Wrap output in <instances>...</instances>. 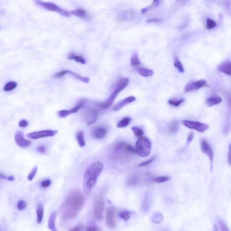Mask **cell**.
Segmentation results:
<instances>
[{
    "instance_id": "7",
    "label": "cell",
    "mask_w": 231,
    "mask_h": 231,
    "mask_svg": "<svg viewBox=\"0 0 231 231\" xmlns=\"http://www.w3.org/2000/svg\"><path fill=\"white\" fill-rule=\"evenodd\" d=\"M81 116L86 123L90 125L95 122L98 119V109L88 108L81 112Z\"/></svg>"
},
{
    "instance_id": "49",
    "label": "cell",
    "mask_w": 231,
    "mask_h": 231,
    "mask_svg": "<svg viewBox=\"0 0 231 231\" xmlns=\"http://www.w3.org/2000/svg\"><path fill=\"white\" fill-rule=\"evenodd\" d=\"M86 230L88 231H99L101 230L100 228L94 226H90L87 227Z\"/></svg>"
},
{
    "instance_id": "20",
    "label": "cell",
    "mask_w": 231,
    "mask_h": 231,
    "mask_svg": "<svg viewBox=\"0 0 231 231\" xmlns=\"http://www.w3.org/2000/svg\"><path fill=\"white\" fill-rule=\"evenodd\" d=\"M180 124L178 121H173L171 122L169 125H168L167 131L168 133L171 135L176 134V132H178V130L179 129Z\"/></svg>"
},
{
    "instance_id": "42",
    "label": "cell",
    "mask_w": 231,
    "mask_h": 231,
    "mask_svg": "<svg viewBox=\"0 0 231 231\" xmlns=\"http://www.w3.org/2000/svg\"><path fill=\"white\" fill-rule=\"evenodd\" d=\"M37 170H38V167L37 166H35L33 168L32 171L30 172V173L28 176V180L31 181L33 180L34 176H35L36 173H37Z\"/></svg>"
},
{
    "instance_id": "31",
    "label": "cell",
    "mask_w": 231,
    "mask_h": 231,
    "mask_svg": "<svg viewBox=\"0 0 231 231\" xmlns=\"http://www.w3.org/2000/svg\"><path fill=\"white\" fill-rule=\"evenodd\" d=\"M131 212L128 210H125L119 214L120 218L124 221H128L131 217Z\"/></svg>"
},
{
    "instance_id": "15",
    "label": "cell",
    "mask_w": 231,
    "mask_h": 231,
    "mask_svg": "<svg viewBox=\"0 0 231 231\" xmlns=\"http://www.w3.org/2000/svg\"><path fill=\"white\" fill-rule=\"evenodd\" d=\"M15 139L16 144L20 147L23 148L28 147L32 143L31 141L25 139L24 133L20 131L15 134Z\"/></svg>"
},
{
    "instance_id": "14",
    "label": "cell",
    "mask_w": 231,
    "mask_h": 231,
    "mask_svg": "<svg viewBox=\"0 0 231 231\" xmlns=\"http://www.w3.org/2000/svg\"><path fill=\"white\" fill-rule=\"evenodd\" d=\"M144 181L142 176L138 174L134 173L128 177L127 184L128 187H136L141 185Z\"/></svg>"
},
{
    "instance_id": "33",
    "label": "cell",
    "mask_w": 231,
    "mask_h": 231,
    "mask_svg": "<svg viewBox=\"0 0 231 231\" xmlns=\"http://www.w3.org/2000/svg\"><path fill=\"white\" fill-rule=\"evenodd\" d=\"M130 62L131 65L133 66H138L141 65V62L137 54L135 53L132 56Z\"/></svg>"
},
{
    "instance_id": "21",
    "label": "cell",
    "mask_w": 231,
    "mask_h": 231,
    "mask_svg": "<svg viewBox=\"0 0 231 231\" xmlns=\"http://www.w3.org/2000/svg\"><path fill=\"white\" fill-rule=\"evenodd\" d=\"M222 98L220 97L214 96L207 99L206 103L208 107H211L222 103Z\"/></svg>"
},
{
    "instance_id": "16",
    "label": "cell",
    "mask_w": 231,
    "mask_h": 231,
    "mask_svg": "<svg viewBox=\"0 0 231 231\" xmlns=\"http://www.w3.org/2000/svg\"><path fill=\"white\" fill-rule=\"evenodd\" d=\"M206 85V81L204 79L195 81L188 84L185 87V90L187 92L197 90L204 86H205Z\"/></svg>"
},
{
    "instance_id": "19",
    "label": "cell",
    "mask_w": 231,
    "mask_h": 231,
    "mask_svg": "<svg viewBox=\"0 0 231 231\" xmlns=\"http://www.w3.org/2000/svg\"><path fill=\"white\" fill-rule=\"evenodd\" d=\"M71 14L77 16L79 18L86 20H90V17L89 16L87 12L85 9H78L75 10H72L70 12Z\"/></svg>"
},
{
    "instance_id": "35",
    "label": "cell",
    "mask_w": 231,
    "mask_h": 231,
    "mask_svg": "<svg viewBox=\"0 0 231 231\" xmlns=\"http://www.w3.org/2000/svg\"><path fill=\"white\" fill-rule=\"evenodd\" d=\"M174 65L180 72L181 73L184 72L185 70H184L183 65L181 64V62L177 58H176L175 59Z\"/></svg>"
},
{
    "instance_id": "38",
    "label": "cell",
    "mask_w": 231,
    "mask_h": 231,
    "mask_svg": "<svg viewBox=\"0 0 231 231\" xmlns=\"http://www.w3.org/2000/svg\"><path fill=\"white\" fill-rule=\"evenodd\" d=\"M217 220H218L219 226L221 228V231H229L228 227H227L225 223H224V222L223 221V220L221 218L218 217Z\"/></svg>"
},
{
    "instance_id": "25",
    "label": "cell",
    "mask_w": 231,
    "mask_h": 231,
    "mask_svg": "<svg viewBox=\"0 0 231 231\" xmlns=\"http://www.w3.org/2000/svg\"><path fill=\"white\" fill-rule=\"evenodd\" d=\"M76 139L80 147H84L85 146V141L84 137V132L83 130H79L77 132L76 135Z\"/></svg>"
},
{
    "instance_id": "22",
    "label": "cell",
    "mask_w": 231,
    "mask_h": 231,
    "mask_svg": "<svg viewBox=\"0 0 231 231\" xmlns=\"http://www.w3.org/2000/svg\"><path fill=\"white\" fill-rule=\"evenodd\" d=\"M66 74H69V75H71L73 77H74V78L77 79H78V80L82 81V82H84V83H88L90 82V79L89 78L87 77H83V76H80V75L77 74L76 73L73 72L72 71H70V70H66Z\"/></svg>"
},
{
    "instance_id": "23",
    "label": "cell",
    "mask_w": 231,
    "mask_h": 231,
    "mask_svg": "<svg viewBox=\"0 0 231 231\" xmlns=\"http://www.w3.org/2000/svg\"><path fill=\"white\" fill-rule=\"evenodd\" d=\"M137 71L140 75L144 77H151L154 74V72L152 70L148 69V68H144V67L138 68Z\"/></svg>"
},
{
    "instance_id": "48",
    "label": "cell",
    "mask_w": 231,
    "mask_h": 231,
    "mask_svg": "<svg viewBox=\"0 0 231 231\" xmlns=\"http://www.w3.org/2000/svg\"><path fill=\"white\" fill-rule=\"evenodd\" d=\"M161 21L160 19L158 18H152V19H148L146 20V22L149 23H159Z\"/></svg>"
},
{
    "instance_id": "8",
    "label": "cell",
    "mask_w": 231,
    "mask_h": 231,
    "mask_svg": "<svg viewBox=\"0 0 231 231\" xmlns=\"http://www.w3.org/2000/svg\"><path fill=\"white\" fill-rule=\"evenodd\" d=\"M106 224L110 229L116 227V213L113 207H108L106 212Z\"/></svg>"
},
{
    "instance_id": "36",
    "label": "cell",
    "mask_w": 231,
    "mask_h": 231,
    "mask_svg": "<svg viewBox=\"0 0 231 231\" xmlns=\"http://www.w3.org/2000/svg\"><path fill=\"white\" fill-rule=\"evenodd\" d=\"M188 0H176L173 7L174 11L179 9L181 7L184 6Z\"/></svg>"
},
{
    "instance_id": "30",
    "label": "cell",
    "mask_w": 231,
    "mask_h": 231,
    "mask_svg": "<svg viewBox=\"0 0 231 231\" xmlns=\"http://www.w3.org/2000/svg\"><path fill=\"white\" fill-rule=\"evenodd\" d=\"M131 121V118L129 117H125L120 120L117 125V127L119 128L127 127Z\"/></svg>"
},
{
    "instance_id": "47",
    "label": "cell",
    "mask_w": 231,
    "mask_h": 231,
    "mask_svg": "<svg viewBox=\"0 0 231 231\" xmlns=\"http://www.w3.org/2000/svg\"><path fill=\"white\" fill-rule=\"evenodd\" d=\"M28 125V121L26 120H21L19 123V125L20 128H25L27 127Z\"/></svg>"
},
{
    "instance_id": "46",
    "label": "cell",
    "mask_w": 231,
    "mask_h": 231,
    "mask_svg": "<svg viewBox=\"0 0 231 231\" xmlns=\"http://www.w3.org/2000/svg\"><path fill=\"white\" fill-rule=\"evenodd\" d=\"M71 231H81L84 230V226H83V224H79L75 227H73L71 229Z\"/></svg>"
},
{
    "instance_id": "39",
    "label": "cell",
    "mask_w": 231,
    "mask_h": 231,
    "mask_svg": "<svg viewBox=\"0 0 231 231\" xmlns=\"http://www.w3.org/2000/svg\"><path fill=\"white\" fill-rule=\"evenodd\" d=\"M217 26V24L214 20L208 19L206 20V28L208 29H212Z\"/></svg>"
},
{
    "instance_id": "2",
    "label": "cell",
    "mask_w": 231,
    "mask_h": 231,
    "mask_svg": "<svg viewBox=\"0 0 231 231\" xmlns=\"http://www.w3.org/2000/svg\"><path fill=\"white\" fill-rule=\"evenodd\" d=\"M103 169V164L100 161L95 162L87 168L83 181V189L86 194L90 193Z\"/></svg>"
},
{
    "instance_id": "1",
    "label": "cell",
    "mask_w": 231,
    "mask_h": 231,
    "mask_svg": "<svg viewBox=\"0 0 231 231\" xmlns=\"http://www.w3.org/2000/svg\"><path fill=\"white\" fill-rule=\"evenodd\" d=\"M85 202V196L79 190H72L66 196L60 208L59 213L63 219H73L77 216Z\"/></svg>"
},
{
    "instance_id": "10",
    "label": "cell",
    "mask_w": 231,
    "mask_h": 231,
    "mask_svg": "<svg viewBox=\"0 0 231 231\" xmlns=\"http://www.w3.org/2000/svg\"><path fill=\"white\" fill-rule=\"evenodd\" d=\"M58 132V130H41L28 133L27 135V136L30 139L37 140L41 138L53 136L56 135Z\"/></svg>"
},
{
    "instance_id": "37",
    "label": "cell",
    "mask_w": 231,
    "mask_h": 231,
    "mask_svg": "<svg viewBox=\"0 0 231 231\" xmlns=\"http://www.w3.org/2000/svg\"><path fill=\"white\" fill-rule=\"evenodd\" d=\"M169 180V177L168 176H160L154 178L153 181L157 183H162L168 181Z\"/></svg>"
},
{
    "instance_id": "45",
    "label": "cell",
    "mask_w": 231,
    "mask_h": 231,
    "mask_svg": "<svg viewBox=\"0 0 231 231\" xmlns=\"http://www.w3.org/2000/svg\"><path fill=\"white\" fill-rule=\"evenodd\" d=\"M51 184H52V181H51V180L48 179L44 180L42 181L41 185L42 187H43V188H46L49 187Z\"/></svg>"
},
{
    "instance_id": "9",
    "label": "cell",
    "mask_w": 231,
    "mask_h": 231,
    "mask_svg": "<svg viewBox=\"0 0 231 231\" xmlns=\"http://www.w3.org/2000/svg\"><path fill=\"white\" fill-rule=\"evenodd\" d=\"M182 123L187 128L195 130L200 133H204L209 128V125L200 122L184 120L182 121Z\"/></svg>"
},
{
    "instance_id": "32",
    "label": "cell",
    "mask_w": 231,
    "mask_h": 231,
    "mask_svg": "<svg viewBox=\"0 0 231 231\" xmlns=\"http://www.w3.org/2000/svg\"><path fill=\"white\" fill-rule=\"evenodd\" d=\"M17 86V84L16 82L14 81L8 82L4 87V90L5 91H10L15 89Z\"/></svg>"
},
{
    "instance_id": "34",
    "label": "cell",
    "mask_w": 231,
    "mask_h": 231,
    "mask_svg": "<svg viewBox=\"0 0 231 231\" xmlns=\"http://www.w3.org/2000/svg\"><path fill=\"white\" fill-rule=\"evenodd\" d=\"M131 130L136 136L137 137H142L144 135V132L142 130L136 126H134L131 128Z\"/></svg>"
},
{
    "instance_id": "3",
    "label": "cell",
    "mask_w": 231,
    "mask_h": 231,
    "mask_svg": "<svg viewBox=\"0 0 231 231\" xmlns=\"http://www.w3.org/2000/svg\"><path fill=\"white\" fill-rule=\"evenodd\" d=\"M129 82V79L128 78H123L120 79L117 84L114 90L108 99L105 102L98 104L97 108L98 110H104L109 109L111 106L118 94L128 86Z\"/></svg>"
},
{
    "instance_id": "4",
    "label": "cell",
    "mask_w": 231,
    "mask_h": 231,
    "mask_svg": "<svg viewBox=\"0 0 231 231\" xmlns=\"http://www.w3.org/2000/svg\"><path fill=\"white\" fill-rule=\"evenodd\" d=\"M152 149V144L146 137H141L137 140L136 145V153L140 156L146 157L150 154Z\"/></svg>"
},
{
    "instance_id": "28",
    "label": "cell",
    "mask_w": 231,
    "mask_h": 231,
    "mask_svg": "<svg viewBox=\"0 0 231 231\" xmlns=\"http://www.w3.org/2000/svg\"><path fill=\"white\" fill-rule=\"evenodd\" d=\"M151 221L155 224H160L163 220V216L161 213L156 212L153 214L151 216Z\"/></svg>"
},
{
    "instance_id": "50",
    "label": "cell",
    "mask_w": 231,
    "mask_h": 231,
    "mask_svg": "<svg viewBox=\"0 0 231 231\" xmlns=\"http://www.w3.org/2000/svg\"><path fill=\"white\" fill-rule=\"evenodd\" d=\"M160 0H153V2H152V4L150 7H149V8H150L152 7H157V6H159L160 5Z\"/></svg>"
},
{
    "instance_id": "54",
    "label": "cell",
    "mask_w": 231,
    "mask_h": 231,
    "mask_svg": "<svg viewBox=\"0 0 231 231\" xmlns=\"http://www.w3.org/2000/svg\"><path fill=\"white\" fill-rule=\"evenodd\" d=\"M230 145H229V151H228V163H229V165L231 164V161H230Z\"/></svg>"
},
{
    "instance_id": "40",
    "label": "cell",
    "mask_w": 231,
    "mask_h": 231,
    "mask_svg": "<svg viewBox=\"0 0 231 231\" xmlns=\"http://www.w3.org/2000/svg\"><path fill=\"white\" fill-rule=\"evenodd\" d=\"M185 101V99H181L179 100H173V99H170L168 101V103L172 106L174 107H178L182 103Z\"/></svg>"
},
{
    "instance_id": "6",
    "label": "cell",
    "mask_w": 231,
    "mask_h": 231,
    "mask_svg": "<svg viewBox=\"0 0 231 231\" xmlns=\"http://www.w3.org/2000/svg\"><path fill=\"white\" fill-rule=\"evenodd\" d=\"M36 2L37 4L39 5L41 7H43L47 10L51 12H56L60 14V15L65 17H70L71 16V13L70 12L58 7L54 3L44 2V1H42L41 0H36Z\"/></svg>"
},
{
    "instance_id": "13",
    "label": "cell",
    "mask_w": 231,
    "mask_h": 231,
    "mask_svg": "<svg viewBox=\"0 0 231 231\" xmlns=\"http://www.w3.org/2000/svg\"><path fill=\"white\" fill-rule=\"evenodd\" d=\"M108 130L106 128L101 126H97L93 128L91 132V135L94 139L102 140L106 136Z\"/></svg>"
},
{
    "instance_id": "26",
    "label": "cell",
    "mask_w": 231,
    "mask_h": 231,
    "mask_svg": "<svg viewBox=\"0 0 231 231\" xmlns=\"http://www.w3.org/2000/svg\"><path fill=\"white\" fill-rule=\"evenodd\" d=\"M57 213L54 211L52 213L48 220V227L49 229L51 230H54L55 229V222H56V219H57Z\"/></svg>"
},
{
    "instance_id": "52",
    "label": "cell",
    "mask_w": 231,
    "mask_h": 231,
    "mask_svg": "<svg viewBox=\"0 0 231 231\" xmlns=\"http://www.w3.org/2000/svg\"><path fill=\"white\" fill-rule=\"evenodd\" d=\"M37 150L39 153H44L45 152L46 148L44 146H39L37 148Z\"/></svg>"
},
{
    "instance_id": "17",
    "label": "cell",
    "mask_w": 231,
    "mask_h": 231,
    "mask_svg": "<svg viewBox=\"0 0 231 231\" xmlns=\"http://www.w3.org/2000/svg\"><path fill=\"white\" fill-rule=\"evenodd\" d=\"M136 100V98L134 96H129L126 98L116 104H115L113 107V110L114 111H118L125 105L134 102Z\"/></svg>"
},
{
    "instance_id": "27",
    "label": "cell",
    "mask_w": 231,
    "mask_h": 231,
    "mask_svg": "<svg viewBox=\"0 0 231 231\" xmlns=\"http://www.w3.org/2000/svg\"><path fill=\"white\" fill-rule=\"evenodd\" d=\"M68 59L71 60H75L76 62H79L82 64H86V60L82 56L76 55L74 53H71L68 56Z\"/></svg>"
},
{
    "instance_id": "12",
    "label": "cell",
    "mask_w": 231,
    "mask_h": 231,
    "mask_svg": "<svg viewBox=\"0 0 231 231\" xmlns=\"http://www.w3.org/2000/svg\"><path fill=\"white\" fill-rule=\"evenodd\" d=\"M87 101L86 99H82L80 100L75 107L69 110H62L58 112V115L61 118H64L68 116L72 113H76L78 111L79 109L84 106L85 104L86 103Z\"/></svg>"
},
{
    "instance_id": "11",
    "label": "cell",
    "mask_w": 231,
    "mask_h": 231,
    "mask_svg": "<svg viewBox=\"0 0 231 231\" xmlns=\"http://www.w3.org/2000/svg\"><path fill=\"white\" fill-rule=\"evenodd\" d=\"M200 149L201 151L208 157V159L211 162V170L212 171L213 166V163L214 159V154L212 148L211 147V145L207 141L203 139L200 141Z\"/></svg>"
},
{
    "instance_id": "29",
    "label": "cell",
    "mask_w": 231,
    "mask_h": 231,
    "mask_svg": "<svg viewBox=\"0 0 231 231\" xmlns=\"http://www.w3.org/2000/svg\"><path fill=\"white\" fill-rule=\"evenodd\" d=\"M150 205V199L148 194L144 196V200L142 205V209L144 211L146 212L149 211Z\"/></svg>"
},
{
    "instance_id": "44",
    "label": "cell",
    "mask_w": 231,
    "mask_h": 231,
    "mask_svg": "<svg viewBox=\"0 0 231 231\" xmlns=\"http://www.w3.org/2000/svg\"><path fill=\"white\" fill-rule=\"evenodd\" d=\"M0 178L6 179L7 180L9 181H14L15 180L14 176H6L5 175L3 174L2 173H0Z\"/></svg>"
},
{
    "instance_id": "55",
    "label": "cell",
    "mask_w": 231,
    "mask_h": 231,
    "mask_svg": "<svg viewBox=\"0 0 231 231\" xmlns=\"http://www.w3.org/2000/svg\"><path fill=\"white\" fill-rule=\"evenodd\" d=\"M214 230L215 231H219V228H218V227L216 225H214Z\"/></svg>"
},
{
    "instance_id": "18",
    "label": "cell",
    "mask_w": 231,
    "mask_h": 231,
    "mask_svg": "<svg viewBox=\"0 0 231 231\" xmlns=\"http://www.w3.org/2000/svg\"><path fill=\"white\" fill-rule=\"evenodd\" d=\"M217 69L220 72H221L226 75L230 76L231 73V62L229 60H227V61L223 62L218 66Z\"/></svg>"
},
{
    "instance_id": "53",
    "label": "cell",
    "mask_w": 231,
    "mask_h": 231,
    "mask_svg": "<svg viewBox=\"0 0 231 231\" xmlns=\"http://www.w3.org/2000/svg\"><path fill=\"white\" fill-rule=\"evenodd\" d=\"M149 9V7L144 8H143L141 10V13L142 14H144L146 13L148 11V10Z\"/></svg>"
},
{
    "instance_id": "5",
    "label": "cell",
    "mask_w": 231,
    "mask_h": 231,
    "mask_svg": "<svg viewBox=\"0 0 231 231\" xmlns=\"http://www.w3.org/2000/svg\"><path fill=\"white\" fill-rule=\"evenodd\" d=\"M105 204L104 199L102 195H97L94 198L93 212L96 221H101L103 219Z\"/></svg>"
},
{
    "instance_id": "24",
    "label": "cell",
    "mask_w": 231,
    "mask_h": 231,
    "mask_svg": "<svg viewBox=\"0 0 231 231\" xmlns=\"http://www.w3.org/2000/svg\"><path fill=\"white\" fill-rule=\"evenodd\" d=\"M36 213H37V222L38 224H41L43 221L44 213V207L43 204L42 203H39L38 205Z\"/></svg>"
},
{
    "instance_id": "41",
    "label": "cell",
    "mask_w": 231,
    "mask_h": 231,
    "mask_svg": "<svg viewBox=\"0 0 231 231\" xmlns=\"http://www.w3.org/2000/svg\"><path fill=\"white\" fill-rule=\"evenodd\" d=\"M27 206V205L25 200H19L17 203V208L19 211H24L26 208Z\"/></svg>"
},
{
    "instance_id": "51",
    "label": "cell",
    "mask_w": 231,
    "mask_h": 231,
    "mask_svg": "<svg viewBox=\"0 0 231 231\" xmlns=\"http://www.w3.org/2000/svg\"><path fill=\"white\" fill-rule=\"evenodd\" d=\"M194 138V134L193 133H191L189 134L187 138V143L190 144Z\"/></svg>"
},
{
    "instance_id": "43",
    "label": "cell",
    "mask_w": 231,
    "mask_h": 231,
    "mask_svg": "<svg viewBox=\"0 0 231 231\" xmlns=\"http://www.w3.org/2000/svg\"><path fill=\"white\" fill-rule=\"evenodd\" d=\"M155 159V157H153L150 158L148 160L145 161L143 162L140 163V164H139V165H138V167H145V166L149 165V164H151V163H152L154 162Z\"/></svg>"
}]
</instances>
